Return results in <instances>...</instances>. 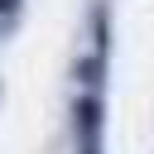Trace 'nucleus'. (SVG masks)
Listing matches in <instances>:
<instances>
[{
  "label": "nucleus",
  "mask_w": 154,
  "mask_h": 154,
  "mask_svg": "<svg viewBox=\"0 0 154 154\" xmlns=\"http://www.w3.org/2000/svg\"><path fill=\"white\" fill-rule=\"evenodd\" d=\"M101 120H106V111H101V91H82L77 106H72L77 140H82V144H87V140H101Z\"/></svg>",
  "instance_id": "nucleus-1"
},
{
  "label": "nucleus",
  "mask_w": 154,
  "mask_h": 154,
  "mask_svg": "<svg viewBox=\"0 0 154 154\" xmlns=\"http://www.w3.org/2000/svg\"><path fill=\"white\" fill-rule=\"evenodd\" d=\"M77 82H82V91H101V82H106V53L82 58L77 63Z\"/></svg>",
  "instance_id": "nucleus-2"
},
{
  "label": "nucleus",
  "mask_w": 154,
  "mask_h": 154,
  "mask_svg": "<svg viewBox=\"0 0 154 154\" xmlns=\"http://www.w3.org/2000/svg\"><path fill=\"white\" fill-rule=\"evenodd\" d=\"M19 14V0H0V19H14Z\"/></svg>",
  "instance_id": "nucleus-3"
},
{
  "label": "nucleus",
  "mask_w": 154,
  "mask_h": 154,
  "mask_svg": "<svg viewBox=\"0 0 154 154\" xmlns=\"http://www.w3.org/2000/svg\"><path fill=\"white\" fill-rule=\"evenodd\" d=\"M77 154H101V140H87V144H82Z\"/></svg>",
  "instance_id": "nucleus-4"
}]
</instances>
